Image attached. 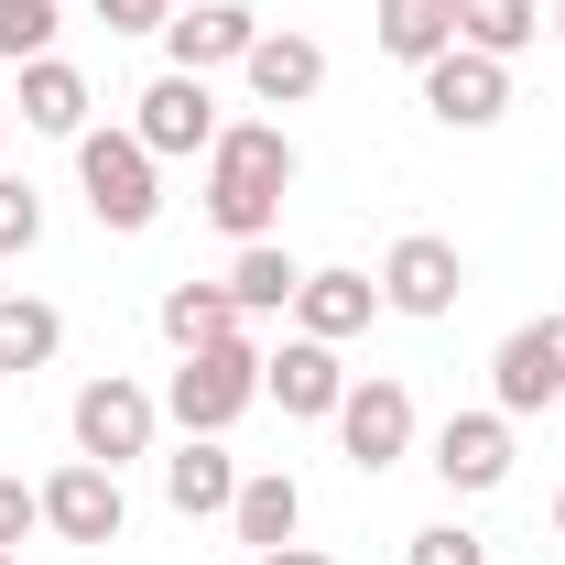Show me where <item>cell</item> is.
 Masks as SVG:
<instances>
[{
	"label": "cell",
	"mask_w": 565,
	"mask_h": 565,
	"mask_svg": "<svg viewBox=\"0 0 565 565\" xmlns=\"http://www.w3.org/2000/svg\"><path fill=\"white\" fill-rule=\"evenodd\" d=\"M282 196H294V141H282V120H228V131L207 141V185H196L207 228H228V239H273Z\"/></svg>",
	"instance_id": "1"
},
{
	"label": "cell",
	"mask_w": 565,
	"mask_h": 565,
	"mask_svg": "<svg viewBox=\"0 0 565 565\" xmlns=\"http://www.w3.org/2000/svg\"><path fill=\"white\" fill-rule=\"evenodd\" d=\"M76 185H87V217L120 239L163 217V163L141 152V131H76Z\"/></svg>",
	"instance_id": "2"
},
{
	"label": "cell",
	"mask_w": 565,
	"mask_h": 565,
	"mask_svg": "<svg viewBox=\"0 0 565 565\" xmlns=\"http://www.w3.org/2000/svg\"><path fill=\"white\" fill-rule=\"evenodd\" d=\"M262 403V349L250 338H217V349H185L174 381H163V414L185 435H228V424Z\"/></svg>",
	"instance_id": "3"
},
{
	"label": "cell",
	"mask_w": 565,
	"mask_h": 565,
	"mask_svg": "<svg viewBox=\"0 0 565 565\" xmlns=\"http://www.w3.org/2000/svg\"><path fill=\"white\" fill-rule=\"evenodd\" d=\"M76 457H98V468H131V457H152V435H163V403L141 392V381H120V370H98L87 392H76Z\"/></svg>",
	"instance_id": "4"
},
{
	"label": "cell",
	"mask_w": 565,
	"mask_h": 565,
	"mask_svg": "<svg viewBox=\"0 0 565 565\" xmlns=\"http://www.w3.org/2000/svg\"><path fill=\"white\" fill-rule=\"evenodd\" d=\"M338 446H349V468H359V479L403 468V457H414V392H403L392 370L349 381V403H338Z\"/></svg>",
	"instance_id": "5"
},
{
	"label": "cell",
	"mask_w": 565,
	"mask_h": 565,
	"mask_svg": "<svg viewBox=\"0 0 565 565\" xmlns=\"http://www.w3.org/2000/svg\"><path fill=\"white\" fill-rule=\"evenodd\" d=\"M131 131L152 163H185V152H207L228 120H217V98H207V76H185V66H163L152 87L131 98Z\"/></svg>",
	"instance_id": "6"
},
{
	"label": "cell",
	"mask_w": 565,
	"mask_h": 565,
	"mask_svg": "<svg viewBox=\"0 0 565 565\" xmlns=\"http://www.w3.org/2000/svg\"><path fill=\"white\" fill-rule=\"evenodd\" d=\"M457 294H468V262H457V239H435V228H403L392 239V262H381V305L392 316H457Z\"/></svg>",
	"instance_id": "7"
},
{
	"label": "cell",
	"mask_w": 565,
	"mask_h": 565,
	"mask_svg": "<svg viewBox=\"0 0 565 565\" xmlns=\"http://www.w3.org/2000/svg\"><path fill=\"white\" fill-rule=\"evenodd\" d=\"M424 109H435L446 131H490L500 109H511V66L479 55V44H446V55L424 66Z\"/></svg>",
	"instance_id": "8"
},
{
	"label": "cell",
	"mask_w": 565,
	"mask_h": 565,
	"mask_svg": "<svg viewBox=\"0 0 565 565\" xmlns=\"http://www.w3.org/2000/svg\"><path fill=\"white\" fill-rule=\"evenodd\" d=\"M120 522H131V500H120V468H98V457H66V468L44 479V533H66V544H120Z\"/></svg>",
	"instance_id": "9"
},
{
	"label": "cell",
	"mask_w": 565,
	"mask_h": 565,
	"mask_svg": "<svg viewBox=\"0 0 565 565\" xmlns=\"http://www.w3.org/2000/svg\"><path fill=\"white\" fill-rule=\"evenodd\" d=\"M490 392H500V414H544V403H565V316H533V327L500 338Z\"/></svg>",
	"instance_id": "10"
},
{
	"label": "cell",
	"mask_w": 565,
	"mask_h": 565,
	"mask_svg": "<svg viewBox=\"0 0 565 565\" xmlns=\"http://www.w3.org/2000/svg\"><path fill=\"white\" fill-rule=\"evenodd\" d=\"M262 403H282L294 424H338V403H349L338 349H327V338H282V349L262 359Z\"/></svg>",
	"instance_id": "11"
},
{
	"label": "cell",
	"mask_w": 565,
	"mask_h": 565,
	"mask_svg": "<svg viewBox=\"0 0 565 565\" xmlns=\"http://www.w3.org/2000/svg\"><path fill=\"white\" fill-rule=\"evenodd\" d=\"M435 479H446V490L457 500H479V490H500V479H511V414H446L435 424Z\"/></svg>",
	"instance_id": "12"
},
{
	"label": "cell",
	"mask_w": 565,
	"mask_h": 565,
	"mask_svg": "<svg viewBox=\"0 0 565 565\" xmlns=\"http://www.w3.org/2000/svg\"><path fill=\"white\" fill-rule=\"evenodd\" d=\"M262 44V11H239V0H185L174 22H163V55L185 76H217V66H239Z\"/></svg>",
	"instance_id": "13"
},
{
	"label": "cell",
	"mask_w": 565,
	"mask_h": 565,
	"mask_svg": "<svg viewBox=\"0 0 565 565\" xmlns=\"http://www.w3.org/2000/svg\"><path fill=\"white\" fill-rule=\"evenodd\" d=\"M239 76H250V98H262V109H305V98L327 87V44H316V33H273V22H262V44L239 55Z\"/></svg>",
	"instance_id": "14"
},
{
	"label": "cell",
	"mask_w": 565,
	"mask_h": 565,
	"mask_svg": "<svg viewBox=\"0 0 565 565\" xmlns=\"http://www.w3.org/2000/svg\"><path fill=\"white\" fill-rule=\"evenodd\" d=\"M370 316H381V282L370 273H305L294 282V338H327V349H338V338H359Z\"/></svg>",
	"instance_id": "15"
},
{
	"label": "cell",
	"mask_w": 565,
	"mask_h": 565,
	"mask_svg": "<svg viewBox=\"0 0 565 565\" xmlns=\"http://www.w3.org/2000/svg\"><path fill=\"white\" fill-rule=\"evenodd\" d=\"M163 500H174L185 522H207V511H228V500H239V457H228L217 435H185V446L163 457Z\"/></svg>",
	"instance_id": "16"
},
{
	"label": "cell",
	"mask_w": 565,
	"mask_h": 565,
	"mask_svg": "<svg viewBox=\"0 0 565 565\" xmlns=\"http://www.w3.org/2000/svg\"><path fill=\"white\" fill-rule=\"evenodd\" d=\"M370 44H381L392 66L424 76L446 44H457V0H381V11H370Z\"/></svg>",
	"instance_id": "17"
},
{
	"label": "cell",
	"mask_w": 565,
	"mask_h": 565,
	"mask_svg": "<svg viewBox=\"0 0 565 565\" xmlns=\"http://www.w3.org/2000/svg\"><path fill=\"white\" fill-rule=\"evenodd\" d=\"M11 109H22V131H55V141H76V131H87V76H76L66 55H33V66H22V98H11Z\"/></svg>",
	"instance_id": "18"
},
{
	"label": "cell",
	"mask_w": 565,
	"mask_h": 565,
	"mask_svg": "<svg viewBox=\"0 0 565 565\" xmlns=\"http://www.w3.org/2000/svg\"><path fill=\"white\" fill-rule=\"evenodd\" d=\"M228 522H239V544H250V555H273V544H294V533H305V490H294L282 468H262V479H239Z\"/></svg>",
	"instance_id": "19"
},
{
	"label": "cell",
	"mask_w": 565,
	"mask_h": 565,
	"mask_svg": "<svg viewBox=\"0 0 565 565\" xmlns=\"http://www.w3.org/2000/svg\"><path fill=\"white\" fill-rule=\"evenodd\" d=\"M294 282H305V262L282 239H239V262H228V305L239 316H294Z\"/></svg>",
	"instance_id": "20"
},
{
	"label": "cell",
	"mask_w": 565,
	"mask_h": 565,
	"mask_svg": "<svg viewBox=\"0 0 565 565\" xmlns=\"http://www.w3.org/2000/svg\"><path fill=\"white\" fill-rule=\"evenodd\" d=\"M239 327H250V316L228 305V282H174V294H163V338H174V359L217 349V338H239Z\"/></svg>",
	"instance_id": "21"
},
{
	"label": "cell",
	"mask_w": 565,
	"mask_h": 565,
	"mask_svg": "<svg viewBox=\"0 0 565 565\" xmlns=\"http://www.w3.org/2000/svg\"><path fill=\"white\" fill-rule=\"evenodd\" d=\"M55 349H66V316H55L44 294H0V381H11V370H44Z\"/></svg>",
	"instance_id": "22"
},
{
	"label": "cell",
	"mask_w": 565,
	"mask_h": 565,
	"mask_svg": "<svg viewBox=\"0 0 565 565\" xmlns=\"http://www.w3.org/2000/svg\"><path fill=\"white\" fill-rule=\"evenodd\" d=\"M533 33H544L533 0H457V44H479V55H500V66H511Z\"/></svg>",
	"instance_id": "23"
},
{
	"label": "cell",
	"mask_w": 565,
	"mask_h": 565,
	"mask_svg": "<svg viewBox=\"0 0 565 565\" xmlns=\"http://www.w3.org/2000/svg\"><path fill=\"white\" fill-rule=\"evenodd\" d=\"M55 55V0H0V66Z\"/></svg>",
	"instance_id": "24"
},
{
	"label": "cell",
	"mask_w": 565,
	"mask_h": 565,
	"mask_svg": "<svg viewBox=\"0 0 565 565\" xmlns=\"http://www.w3.org/2000/svg\"><path fill=\"white\" fill-rule=\"evenodd\" d=\"M33 239H44V196H33L22 174H0V262H22Z\"/></svg>",
	"instance_id": "25"
},
{
	"label": "cell",
	"mask_w": 565,
	"mask_h": 565,
	"mask_svg": "<svg viewBox=\"0 0 565 565\" xmlns=\"http://www.w3.org/2000/svg\"><path fill=\"white\" fill-rule=\"evenodd\" d=\"M403 565H490V544H479L468 522H424V533H414V555H403Z\"/></svg>",
	"instance_id": "26"
},
{
	"label": "cell",
	"mask_w": 565,
	"mask_h": 565,
	"mask_svg": "<svg viewBox=\"0 0 565 565\" xmlns=\"http://www.w3.org/2000/svg\"><path fill=\"white\" fill-rule=\"evenodd\" d=\"M33 522H44V490H22V479L0 468V544L22 555V533H33Z\"/></svg>",
	"instance_id": "27"
},
{
	"label": "cell",
	"mask_w": 565,
	"mask_h": 565,
	"mask_svg": "<svg viewBox=\"0 0 565 565\" xmlns=\"http://www.w3.org/2000/svg\"><path fill=\"white\" fill-rule=\"evenodd\" d=\"M98 22H109V33H163L174 0H98Z\"/></svg>",
	"instance_id": "28"
},
{
	"label": "cell",
	"mask_w": 565,
	"mask_h": 565,
	"mask_svg": "<svg viewBox=\"0 0 565 565\" xmlns=\"http://www.w3.org/2000/svg\"><path fill=\"white\" fill-rule=\"evenodd\" d=\"M250 565H338V555H316V544H273V555H250Z\"/></svg>",
	"instance_id": "29"
},
{
	"label": "cell",
	"mask_w": 565,
	"mask_h": 565,
	"mask_svg": "<svg viewBox=\"0 0 565 565\" xmlns=\"http://www.w3.org/2000/svg\"><path fill=\"white\" fill-rule=\"evenodd\" d=\"M544 33H555V44H565V0H555V22H544Z\"/></svg>",
	"instance_id": "30"
},
{
	"label": "cell",
	"mask_w": 565,
	"mask_h": 565,
	"mask_svg": "<svg viewBox=\"0 0 565 565\" xmlns=\"http://www.w3.org/2000/svg\"><path fill=\"white\" fill-rule=\"evenodd\" d=\"M0 141H11V109H0Z\"/></svg>",
	"instance_id": "31"
},
{
	"label": "cell",
	"mask_w": 565,
	"mask_h": 565,
	"mask_svg": "<svg viewBox=\"0 0 565 565\" xmlns=\"http://www.w3.org/2000/svg\"><path fill=\"white\" fill-rule=\"evenodd\" d=\"M0 565H22V555H11V544H0Z\"/></svg>",
	"instance_id": "32"
},
{
	"label": "cell",
	"mask_w": 565,
	"mask_h": 565,
	"mask_svg": "<svg viewBox=\"0 0 565 565\" xmlns=\"http://www.w3.org/2000/svg\"><path fill=\"white\" fill-rule=\"evenodd\" d=\"M555 533H565V500H555Z\"/></svg>",
	"instance_id": "33"
}]
</instances>
